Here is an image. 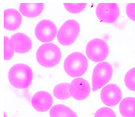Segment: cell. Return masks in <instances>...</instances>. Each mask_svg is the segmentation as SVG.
<instances>
[{
    "label": "cell",
    "mask_w": 135,
    "mask_h": 117,
    "mask_svg": "<svg viewBox=\"0 0 135 117\" xmlns=\"http://www.w3.org/2000/svg\"><path fill=\"white\" fill-rule=\"evenodd\" d=\"M31 67L25 64H15L10 67L7 74L9 85L18 90L27 89L30 87L33 79Z\"/></svg>",
    "instance_id": "obj_1"
},
{
    "label": "cell",
    "mask_w": 135,
    "mask_h": 117,
    "mask_svg": "<svg viewBox=\"0 0 135 117\" xmlns=\"http://www.w3.org/2000/svg\"><path fill=\"white\" fill-rule=\"evenodd\" d=\"M63 69L69 77H83L87 72L89 61L86 56L79 51L70 53L63 61Z\"/></svg>",
    "instance_id": "obj_2"
},
{
    "label": "cell",
    "mask_w": 135,
    "mask_h": 117,
    "mask_svg": "<svg viewBox=\"0 0 135 117\" xmlns=\"http://www.w3.org/2000/svg\"><path fill=\"white\" fill-rule=\"evenodd\" d=\"M61 58V49L57 45L52 43L41 45L36 53L37 62L46 69H51L56 67L60 62Z\"/></svg>",
    "instance_id": "obj_3"
},
{
    "label": "cell",
    "mask_w": 135,
    "mask_h": 117,
    "mask_svg": "<svg viewBox=\"0 0 135 117\" xmlns=\"http://www.w3.org/2000/svg\"><path fill=\"white\" fill-rule=\"evenodd\" d=\"M113 75L111 64L106 61L97 64L93 70L91 78L92 92L102 89L110 82Z\"/></svg>",
    "instance_id": "obj_4"
},
{
    "label": "cell",
    "mask_w": 135,
    "mask_h": 117,
    "mask_svg": "<svg viewBox=\"0 0 135 117\" xmlns=\"http://www.w3.org/2000/svg\"><path fill=\"white\" fill-rule=\"evenodd\" d=\"M80 31L81 26L79 22L74 19H69L58 30L57 40L61 46H70L77 40Z\"/></svg>",
    "instance_id": "obj_5"
},
{
    "label": "cell",
    "mask_w": 135,
    "mask_h": 117,
    "mask_svg": "<svg viewBox=\"0 0 135 117\" xmlns=\"http://www.w3.org/2000/svg\"><path fill=\"white\" fill-rule=\"evenodd\" d=\"M88 59L94 63L102 62L107 58L109 49L107 43L102 39L95 38L87 43L85 49Z\"/></svg>",
    "instance_id": "obj_6"
},
{
    "label": "cell",
    "mask_w": 135,
    "mask_h": 117,
    "mask_svg": "<svg viewBox=\"0 0 135 117\" xmlns=\"http://www.w3.org/2000/svg\"><path fill=\"white\" fill-rule=\"evenodd\" d=\"M58 29L51 20L44 19L35 26L34 33L37 39L44 44L51 43L56 38Z\"/></svg>",
    "instance_id": "obj_7"
},
{
    "label": "cell",
    "mask_w": 135,
    "mask_h": 117,
    "mask_svg": "<svg viewBox=\"0 0 135 117\" xmlns=\"http://www.w3.org/2000/svg\"><path fill=\"white\" fill-rule=\"evenodd\" d=\"M120 13V8L115 3H99L95 9L98 20L105 24L115 23L119 19Z\"/></svg>",
    "instance_id": "obj_8"
},
{
    "label": "cell",
    "mask_w": 135,
    "mask_h": 117,
    "mask_svg": "<svg viewBox=\"0 0 135 117\" xmlns=\"http://www.w3.org/2000/svg\"><path fill=\"white\" fill-rule=\"evenodd\" d=\"M69 90L72 99L78 102L86 101L92 92L91 84L83 77L73 79L70 82Z\"/></svg>",
    "instance_id": "obj_9"
},
{
    "label": "cell",
    "mask_w": 135,
    "mask_h": 117,
    "mask_svg": "<svg viewBox=\"0 0 135 117\" xmlns=\"http://www.w3.org/2000/svg\"><path fill=\"white\" fill-rule=\"evenodd\" d=\"M99 98L102 103L108 107H116L123 99L122 91L115 84H109L101 89Z\"/></svg>",
    "instance_id": "obj_10"
},
{
    "label": "cell",
    "mask_w": 135,
    "mask_h": 117,
    "mask_svg": "<svg viewBox=\"0 0 135 117\" xmlns=\"http://www.w3.org/2000/svg\"><path fill=\"white\" fill-rule=\"evenodd\" d=\"M52 95L47 91H40L33 95L30 103L31 107L39 113H47L55 104Z\"/></svg>",
    "instance_id": "obj_11"
},
{
    "label": "cell",
    "mask_w": 135,
    "mask_h": 117,
    "mask_svg": "<svg viewBox=\"0 0 135 117\" xmlns=\"http://www.w3.org/2000/svg\"><path fill=\"white\" fill-rule=\"evenodd\" d=\"M9 44L16 53L27 54L31 51L32 41L29 36L23 33H15L9 38Z\"/></svg>",
    "instance_id": "obj_12"
},
{
    "label": "cell",
    "mask_w": 135,
    "mask_h": 117,
    "mask_svg": "<svg viewBox=\"0 0 135 117\" xmlns=\"http://www.w3.org/2000/svg\"><path fill=\"white\" fill-rule=\"evenodd\" d=\"M22 15L17 9L9 8L4 11V28L8 31H18L22 23Z\"/></svg>",
    "instance_id": "obj_13"
},
{
    "label": "cell",
    "mask_w": 135,
    "mask_h": 117,
    "mask_svg": "<svg viewBox=\"0 0 135 117\" xmlns=\"http://www.w3.org/2000/svg\"><path fill=\"white\" fill-rule=\"evenodd\" d=\"M45 8L44 3H20L18 9L22 16L28 18H34L42 14Z\"/></svg>",
    "instance_id": "obj_14"
},
{
    "label": "cell",
    "mask_w": 135,
    "mask_h": 117,
    "mask_svg": "<svg viewBox=\"0 0 135 117\" xmlns=\"http://www.w3.org/2000/svg\"><path fill=\"white\" fill-rule=\"evenodd\" d=\"M48 117H79L75 111L63 104H55L47 112Z\"/></svg>",
    "instance_id": "obj_15"
},
{
    "label": "cell",
    "mask_w": 135,
    "mask_h": 117,
    "mask_svg": "<svg viewBox=\"0 0 135 117\" xmlns=\"http://www.w3.org/2000/svg\"><path fill=\"white\" fill-rule=\"evenodd\" d=\"M120 117H135V97L128 96L122 100L118 105Z\"/></svg>",
    "instance_id": "obj_16"
},
{
    "label": "cell",
    "mask_w": 135,
    "mask_h": 117,
    "mask_svg": "<svg viewBox=\"0 0 135 117\" xmlns=\"http://www.w3.org/2000/svg\"><path fill=\"white\" fill-rule=\"evenodd\" d=\"M70 82H60L57 84L53 88L52 95L54 99L60 101H66L71 97L69 87Z\"/></svg>",
    "instance_id": "obj_17"
},
{
    "label": "cell",
    "mask_w": 135,
    "mask_h": 117,
    "mask_svg": "<svg viewBox=\"0 0 135 117\" xmlns=\"http://www.w3.org/2000/svg\"><path fill=\"white\" fill-rule=\"evenodd\" d=\"M90 117H118L116 112L111 108L106 106L97 107L90 114Z\"/></svg>",
    "instance_id": "obj_18"
},
{
    "label": "cell",
    "mask_w": 135,
    "mask_h": 117,
    "mask_svg": "<svg viewBox=\"0 0 135 117\" xmlns=\"http://www.w3.org/2000/svg\"><path fill=\"white\" fill-rule=\"evenodd\" d=\"M123 81L128 90L135 92V67H132L126 72Z\"/></svg>",
    "instance_id": "obj_19"
},
{
    "label": "cell",
    "mask_w": 135,
    "mask_h": 117,
    "mask_svg": "<svg viewBox=\"0 0 135 117\" xmlns=\"http://www.w3.org/2000/svg\"><path fill=\"white\" fill-rule=\"evenodd\" d=\"M87 3H63L64 9L72 14H80L87 7Z\"/></svg>",
    "instance_id": "obj_20"
},
{
    "label": "cell",
    "mask_w": 135,
    "mask_h": 117,
    "mask_svg": "<svg viewBox=\"0 0 135 117\" xmlns=\"http://www.w3.org/2000/svg\"><path fill=\"white\" fill-rule=\"evenodd\" d=\"M15 51L9 44V38L8 36L4 37V60L9 61L14 57Z\"/></svg>",
    "instance_id": "obj_21"
},
{
    "label": "cell",
    "mask_w": 135,
    "mask_h": 117,
    "mask_svg": "<svg viewBox=\"0 0 135 117\" xmlns=\"http://www.w3.org/2000/svg\"><path fill=\"white\" fill-rule=\"evenodd\" d=\"M126 12L128 18L135 22V3H129L126 5Z\"/></svg>",
    "instance_id": "obj_22"
},
{
    "label": "cell",
    "mask_w": 135,
    "mask_h": 117,
    "mask_svg": "<svg viewBox=\"0 0 135 117\" xmlns=\"http://www.w3.org/2000/svg\"><path fill=\"white\" fill-rule=\"evenodd\" d=\"M112 66L113 67V69L115 70H117L120 69L121 67V64L119 61H113L111 64Z\"/></svg>",
    "instance_id": "obj_23"
},
{
    "label": "cell",
    "mask_w": 135,
    "mask_h": 117,
    "mask_svg": "<svg viewBox=\"0 0 135 117\" xmlns=\"http://www.w3.org/2000/svg\"><path fill=\"white\" fill-rule=\"evenodd\" d=\"M103 40H104V41H109L110 40V36L109 34H106L104 35H103Z\"/></svg>",
    "instance_id": "obj_24"
},
{
    "label": "cell",
    "mask_w": 135,
    "mask_h": 117,
    "mask_svg": "<svg viewBox=\"0 0 135 117\" xmlns=\"http://www.w3.org/2000/svg\"><path fill=\"white\" fill-rule=\"evenodd\" d=\"M4 117H8V115H7L6 113L4 111Z\"/></svg>",
    "instance_id": "obj_25"
}]
</instances>
